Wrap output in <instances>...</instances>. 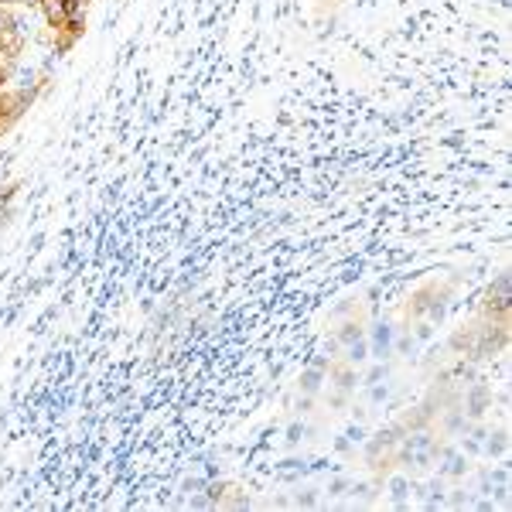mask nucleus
<instances>
[{
    "instance_id": "obj_1",
    "label": "nucleus",
    "mask_w": 512,
    "mask_h": 512,
    "mask_svg": "<svg viewBox=\"0 0 512 512\" xmlns=\"http://www.w3.org/2000/svg\"><path fill=\"white\" fill-rule=\"evenodd\" d=\"M45 76L38 82H31V86H4L0 89V140L11 134L14 127H18V120L24 113L35 106V99L41 96V89H45Z\"/></svg>"
},
{
    "instance_id": "obj_2",
    "label": "nucleus",
    "mask_w": 512,
    "mask_h": 512,
    "mask_svg": "<svg viewBox=\"0 0 512 512\" xmlns=\"http://www.w3.org/2000/svg\"><path fill=\"white\" fill-rule=\"evenodd\" d=\"M21 52H24V35L18 28V21L0 7V89L14 79L21 65Z\"/></svg>"
}]
</instances>
